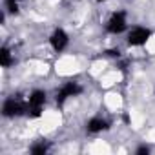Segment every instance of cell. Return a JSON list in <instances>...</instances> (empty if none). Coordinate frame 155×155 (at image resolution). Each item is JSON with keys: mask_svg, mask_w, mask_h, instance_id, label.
Here are the masks:
<instances>
[{"mask_svg": "<svg viewBox=\"0 0 155 155\" xmlns=\"http://www.w3.org/2000/svg\"><path fill=\"white\" fill-rule=\"evenodd\" d=\"M104 29H106V33L115 35V37L126 33V31L130 29V24H128V13H126L124 9H117V11H113V13L108 17V20H106V24H104Z\"/></svg>", "mask_w": 155, "mask_h": 155, "instance_id": "cell-1", "label": "cell"}, {"mask_svg": "<svg viewBox=\"0 0 155 155\" xmlns=\"http://www.w3.org/2000/svg\"><path fill=\"white\" fill-rule=\"evenodd\" d=\"M46 102H48V91L40 90V88H35L28 95V117L29 119H40Z\"/></svg>", "mask_w": 155, "mask_h": 155, "instance_id": "cell-2", "label": "cell"}, {"mask_svg": "<svg viewBox=\"0 0 155 155\" xmlns=\"http://www.w3.org/2000/svg\"><path fill=\"white\" fill-rule=\"evenodd\" d=\"M2 115L6 119H18L22 115H28V99H20V97H8L2 102Z\"/></svg>", "mask_w": 155, "mask_h": 155, "instance_id": "cell-3", "label": "cell"}, {"mask_svg": "<svg viewBox=\"0 0 155 155\" xmlns=\"http://www.w3.org/2000/svg\"><path fill=\"white\" fill-rule=\"evenodd\" d=\"M84 93V86L81 82H77V81H68L64 82L57 91H55V102L58 106H64L69 99H75V97H79Z\"/></svg>", "mask_w": 155, "mask_h": 155, "instance_id": "cell-4", "label": "cell"}, {"mask_svg": "<svg viewBox=\"0 0 155 155\" xmlns=\"http://www.w3.org/2000/svg\"><path fill=\"white\" fill-rule=\"evenodd\" d=\"M153 37V31L146 26H133L126 31V44L130 48H142L150 42Z\"/></svg>", "mask_w": 155, "mask_h": 155, "instance_id": "cell-5", "label": "cell"}, {"mask_svg": "<svg viewBox=\"0 0 155 155\" xmlns=\"http://www.w3.org/2000/svg\"><path fill=\"white\" fill-rule=\"evenodd\" d=\"M48 42H49V48H51L55 53H62V51H66L68 46H69V35H68V31H66L64 28H55V29L51 31Z\"/></svg>", "mask_w": 155, "mask_h": 155, "instance_id": "cell-6", "label": "cell"}, {"mask_svg": "<svg viewBox=\"0 0 155 155\" xmlns=\"http://www.w3.org/2000/svg\"><path fill=\"white\" fill-rule=\"evenodd\" d=\"M106 130H110V122H108V119H104L102 115H95V117H91V119L86 122V131H88L90 135H99V133H102V131H106Z\"/></svg>", "mask_w": 155, "mask_h": 155, "instance_id": "cell-7", "label": "cell"}, {"mask_svg": "<svg viewBox=\"0 0 155 155\" xmlns=\"http://www.w3.org/2000/svg\"><path fill=\"white\" fill-rule=\"evenodd\" d=\"M15 62H17V58H15V53H13V49L9 46H2V48H0V66L8 69Z\"/></svg>", "mask_w": 155, "mask_h": 155, "instance_id": "cell-8", "label": "cell"}, {"mask_svg": "<svg viewBox=\"0 0 155 155\" xmlns=\"http://www.w3.org/2000/svg\"><path fill=\"white\" fill-rule=\"evenodd\" d=\"M49 150H51V144L48 140H37L29 146L31 155H46V153H49Z\"/></svg>", "mask_w": 155, "mask_h": 155, "instance_id": "cell-9", "label": "cell"}, {"mask_svg": "<svg viewBox=\"0 0 155 155\" xmlns=\"http://www.w3.org/2000/svg\"><path fill=\"white\" fill-rule=\"evenodd\" d=\"M20 4H22V0H4V11L8 15H18Z\"/></svg>", "mask_w": 155, "mask_h": 155, "instance_id": "cell-10", "label": "cell"}, {"mask_svg": "<svg viewBox=\"0 0 155 155\" xmlns=\"http://www.w3.org/2000/svg\"><path fill=\"white\" fill-rule=\"evenodd\" d=\"M150 151H151V148L148 144H140V146L135 148V155H148Z\"/></svg>", "mask_w": 155, "mask_h": 155, "instance_id": "cell-11", "label": "cell"}, {"mask_svg": "<svg viewBox=\"0 0 155 155\" xmlns=\"http://www.w3.org/2000/svg\"><path fill=\"white\" fill-rule=\"evenodd\" d=\"M106 55L108 57H111V58H122V53H120V49H117V48H111V49H106Z\"/></svg>", "mask_w": 155, "mask_h": 155, "instance_id": "cell-12", "label": "cell"}, {"mask_svg": "<svg viewBox=\"0 0 155 155\" xmlns=\"http://www.w3.org/2000/svg\"><path fill=\"white\" fill-rule=\"evenodd\" d=\"M97 4H104V2H108V0H95Z\"/></svg>", "mask_w": 155, "mask_h": 155, "instance_id": "cell-13", "label": "cell"}]
</instances>
